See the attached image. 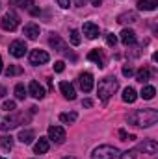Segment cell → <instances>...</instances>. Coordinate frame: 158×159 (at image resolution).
<instances>
[{"label": "cell", "instance_id": "cell-18", "mask_svg": "<svg viewBox=\"0 0 158 159\" xmlns=\"http://www.w3.org/2000/svg\"><path fill=\"white\" fill-rule=\"evenodd\" d=\"M34 137H36V133L32 129H21V133H19V141L22 144H30L34 141Z\"/></svg>", "mask_w": 158, "mask_h": 159}, {"label": "cell", "instance_id": "cell-31", "mask_svg": "<svg viewBox=\"0 0 158 159\" xmlns=\"http://www.w3.org/2000/svg\"><path fill=\"white\" fill-rule=\"evenodd\" d=\"M15 107H17V104H15L13 100H7V102H4V106H2V109H4V111H9V113H13Z\"/></svg>", "mask_w": 158, "mask_h": 159}, {"label": "cell", "instance_id": "cell-37", "mask_svg": "<svg viewBox=\"0 0 158 159\" xmlns=\"http://www.w3.org/2000/svg\"><path fill=\"white\" fill-rule=\"evenodd\" d=\"M119 137H121V141H128V135H126V131H119Z\"/></svg>", "mask_w": 158, "mask_h": 159}, {"label": "cell", "instance_id": "cell-6", "mask_svg": "<svg viewBox=\"0 0 158 159\" xmlns=\"http://www.w3.org/2000/svg\"><path fill=\"white\" fill-rule=\"evenodd\" d=\"M26 43L24 41H13L11 44H9V54L13 56V57H22L24 54H26Z\"/></svg>", "mask_w": 158, "mask_h": 159}, {"label": "cell", "instance_id": "cell-43", "mask_svg": "<svg viewBox=\"0 0 158 159\" xmlns=\"http://www.w3.org/2000/svg\"><path fill=\"white\" fill-rule=\"evenodd\" d=\"M0 159H4V157H0Z\"/></svg>", "mask_w": 158, "mask_h": 159}, {"label": "cell", "instance_id": "cell-16", "mask_svg": "<svg viewBox=\"0 0 158 159\" xmlns=\"http://www.w3.org/2000/svg\"><path fill=\"white\" fill-rule=\"evenodd\" d=\"M87 59H89V61H95V63L99 65V69L104 67V56H102V52H99V50H91V52L87 54Z\"/></svg>", "mask_w": 158, "mask_h": 159}, {"label": "cell", "instance_id": "cell-26", "mask_svg": "<svg viewBox=\"0 0 158 159\" xmlns=\"http://www.w3.org/2000/svg\"><path fill=\"white\" fill-rule=\"evenodd\" d=\"M19 74H22V69L17 67V65H9V67L6 69V76H7V78H11V76H19Z\"/></svg>", "mask_w": 158, "mask_h": 159}, {"label": "cell", "instance_id": "cell-5", "mask_svg": "<svg viewBox=\"0 0 158 159\" xmlns=\"http://www.w3.org/2000/svg\"><path fill=\"white\" fill-rule=\"evenodd\" d=\"M138 150H140V152H143V154L155 156V154L158 152V143H156V141H153V139H147V141H143V143H140V144H138Z\"/></svg>", "mask_w": 158, "mask_h": 159}, {"label": "cell", "instance_id": "cell-24", "mask_svg": "<svg viewBox=\"0 0 158 159\" xmlns=\"http://www.w3.org/2000/svg\"><path fill=\"white\" fill-rule=\"evenodd\" d=\"M149 78H151V70H149L147 67L140 69V70H138V74H136V80H138V81H141V83H143V81H147Z\"/></svg>", "mask_w": 158, "mask_h": 159}, {"label": "cell", "instance_id": "cell-9", "mask_svg": "<svg viewBox=\"0 0 158 159\" xmlns=\"http://www.w3.org/2000/svg\"><path fill=\"white\" fill-rule=\"evenodd\" d=\"M78 85L84 93H89V91L93 89V76H91L89 72H82L78 76Z\"/></svg>", "mask_w": 158, "mask_h": 159}, {"label": "cell", "instance_id": "cell-40", "mask_svg": "<svg viewBox=\"0 0 158 159\" xmlns=\"http://www.w3.org/2000/svg\"><path fill=\"white\" fill-rule=\"evenodd\" d=\"M101 2H102V0H91V4H93V6H101Z\"/></svg>", "mask_w": 158, "mask_h": 159}, {"label": "cell", "instance_id": "cell-38", "mask_svg": "<svg viewBox=\"0 0 158 159\" xmlns=\"http://www.w3.org/2000/svg\"><path fill=\"white\" fill-rule=\"evenodd\" d=\"M82 106H84V107H91V106H93V102H91V100H84V102H82Z\"/></svg>", "mask_w": 158, "mask_h": 159}, {"label": "cell", "instance_id": "cell-10", "mask_svg": "<svg viewBox=\"0 0 158 159\" xmlns=\"http://www.w3.org/2000/svg\"><path fill=\"white\" fill-rule=\"evenodd\" d=\"M22 119L26 120V117H24V115H11V117H6L4 124H2V129H4V131H7V129L17 128V126H19V122H21Z\"/></svg>", "mask_w": 158, "mask_h": 159}, {"label": "cell", "instance_id": "cell-14", "mask_svg": "<svg viewBox=\"0 0 158 159\" xmlns=\"http://www.w3.org/2000/svg\"><path fill=\"white\" fill-rule=\"evenodd\" d=\"M24 35H26L28 39L36 41L37 37H39V26H37V24H34V22L26 24V26H24Z\"/></svg>", "mask_w": 158, "mask_h": 159}, {"label": "cell", "instance_id": "cell-7", "mask_svg": "<svg viewBox=\"0 0 158 159\" xmlns=\"http://www.w3.org/2000/svg\"><path fill=\"white\" fill-rule=\"evenodd\" d=\"M48 61V54L45 52V50H32L30 52V63L32 65H45Z\"/></svg>", "mask_w": 158, "mask_h": 159}, {"label": "cell", "instance_id": "cell-2", "mask_svg": "<svg viewBox=\"0 0 158 159\" xmlns=\"http://www.w3.org/2000/svg\"><path fill=\"white\" fill-rule=\"evenodd\" d=\"M117 89H119V81L116 78H112V76H108V78H104V80L99 81L97 93H99V98H101L102 102H108V98H110Z\"/></svg>", "mask_w": 158, "mask_h": 159}, {"label": "cell", "instance_id": "cell-19", "mask_svg": "<svg viewBox=\"0 0 158 159\" xmlns=\"http://www.w3.org/2000/svg\"><path fill=\"white\" fill-rule=\"evenodd\" d=\"M48 139H45V137H41L39 141L36 143V146H34V152L36 154H47L48 152Z\"/></svg>", "mask_w": 158, "mask_h": 159}, {"label": "cell", "instance_id": "cell-11", "mask_svg": "<svg viewBox=\"0 0 158 159\" xmlns=\"http://www.w3.org/2000/svg\"><path fill=\"white\" fill-rule=\"evenodd\" d=\"M60 91H62V94H63L67 100H75V98H77V91H75V87H73L69 81H62V83H60Z\"/></svg>", "mask_w": 158, "mask_h": 159}, {"label": "cell", "instance_id": "cell-21", "mask_svg": "<svg viewBox=\"0 0 158 159\" xmlns=\"http://www.w3.org/2000/svg\"><path fill=\"white\" fill-rule=\"evenodd\" d=\"M136 98H138V94H136V91H134L132 87H126V89L123 91V102H126V104H134Z\"/></svg>", "mask_w": 158, "mask_h": 159}, {"label": "cell", "instance_id": "cell-17", "mask_svg": "<svg viewBox=\"0 0 158 159\" xmlns=\"http://www.w3.org/2000/svg\"><path fill=\"white\" fill-rule=\"evenodd\" d=\"M50 46L54 48V50H58V52H65V43L60 39V35H56V34H52L50 35Z\"/></svg>", "mask_w": 158, "mask_h": 159}, {"label": "cell", "instance_id": "cell-22", "mask_svg": "<svg viewBox=\"0 0 158 159\" xmlns=\"http://www.w3.org/2000/svg\"><path fill=\"white\" fill-rule=\"evenodd\" d=\"M155 94H156V89H155L153 85H145V87L141 89V93H140V96H141L143 100H153Z\"/></svg>", "mask_w": 158, "mask_h": 159}, {"label": "cell", "instance_id": "cell-36", "mask_svg": "<svg viewBox=\"0 0 158 159\" xmlns=\"http://www.w3.org/2000/svg\"><path fill=\"white\" fill-rule=\"evenodd\" d=\"M58 4H60V7H69V0H58Z\"/></svg>", "mask_w": 158, "mask_h": 159}, {"label": "cell", "instance_id": "cell-28", "mask_svg": "<svg viewBox=\"0 0 158 159\" xmlns=\"http://www.w3.org/2000/svg\"><path fill=\"white\" fill-rule=\"evenodd\" d=\"M34 6H36V4H34V0H26V2L22 4V7H26L32 15H39V9H37V7H34Z\"/></svg>", "mask_w": 158, "mask_h": 159}, {"label": "cell", "instance_id": "cell-41", "mask_svg": "<svg viewBox=\"0 0 158 159\" xmlns=\"http://www.w3.org/2000/svg\"><path fill=\"white\" fill-rule=\"evenodd\" d=\"M0 72H2V57H0Z\"/></svg>", "mask_w": 158, "mask_h": 159}, {"label": "cell", "instance_id": "cell-23", "mask_svg": "<svg viewBox=\"0 0 158 159\" xmlns=\"http://www.w3.org/2000/svg\"><path fill=\"white\" fill-rule=\"evenodd\" d=\"M138 20V15L134 13V11H128V13H123V15H119L117 17V22H136Z\"/></svg>", "mask_w": 158, "mask_h": 159}, {"label": "cell", "instance_id": "cell-30", "mask_svg": "<svg viewBox=\"0 0 158 159\" xmlns=\"http://www.w3.org/2000/svg\"><path fill=\"white\" fill-rule=\"evenodd\" d=\"M80 32L78 30H71V44H75V46H78L80 44Z\"/></svg>", "mask_w": 158, "mask_h": 159}, {"label": "cell", "instance_id": "cell-33", "mask_svg": "<svg viewBox=\"0 0 158 159\" xmlns=\"http://www.w3.org/2000/svg\"><path fill=\"white\" fill-rule=\"evenodd\" d=\"M132 74H134V69H132L130 65H125V67H123V76H126V78H130Z\"/></svg>", "mask_w": 158, "mask_h": 159}, {"label": "cell", "instance_id": "cell-13", "mask_svg": "<svg viewBox=\"0 0 158 159\" xmlns=\"http://www.w3.org/2000/svg\"><path fill=\"white\" fill-rule=\"evenodd\" d=\"M28 93H30L34 98H37V100H41V98L45 96V89L39 85V81H30V85H28Z\"/></svg>", "mask_w": 158, "mask_h": 159}, {"label": "cell", "instance_id": "cell-12", "mask_svg": "<svg viewBox=\"0 0 158 159\" xmlns=\"http://www.w3.org/2000/svg\"><path fill=\"white\" fill-rule=\"evenodd\" d=\"M84 35L87 39H97L99 37V26L95 22H86L84 24Z\"/></svg>", "mask_w": 158, "mask_h": 159}, {"label": "cell", "instance_id": "cell-35", "mask_svg": "<svg viewBox=\"0 0 158 159\" xmlns=\"http://www.w3.org/2000/svg\"><path fill=\"white\" fill-rule=\"evenodd\" d=\"M121 159H136V154L134 152H125V154H119Z\"/></svg>", "mask_w": 158, "mask_h": 159}, {"label": "cell", "instance_id": "cell-42", "mask_svg": "<svg viewBox=\"0 0 158 159\" xmlns=\"http://www.w3.org/2000/svg\"><path fill=\"white\" fill-rule=\"evenodd\" d=\"M63 159H77V157H63Z\"/></svg>", "mask_w": 158, "mask_h": 159}, {"label": "cell", "instance_id": "cell-15", "mask_svg": "<svg viewBox=\"0 0 158 159\" xmlns=\"http://www.w3.org/2000/svg\"><path fill=\"white\" fill-rule=\"evenodd\" d=\"M119 35H121V43H123V44H126V46L136 43V34H134L132 30H128V28H125Z\"/></svg>", "mask_w": 158, "mask_h": 159}, {"label": "cell", "instance_id": "cell-3", "mask_svg": "<svg viewBox=\"0 0 158 159\" xmlns=\"http://www.w3.org/2000/svg\"><path fill=\"white\" fill-rule=\"evenodd\" d=\"M119 152L116 146H110V144H102V146H99V148H95L93 150V154H91V159H114L117 157Z\"/></svg>", "mask_w": 158, "mask_h": 159}, {"label": "cell", "instance_id": "cell-27", "mask_svg": "<svg viewBox=\"0 0 158 159\" xmlns=\"http://www.w3.org/2000/svg\"><path fill=\"white\" fill-rule=\"evenodd\" d=\"M0 144H2L6 150H11V148H13V137H11V135H2V137H0Z\"/></svg>", "mask_w": 158, "mask_h": 159}, {"label": "cell", "instance_id": "cell-29", "mask_svg": "<svg viewBox=\"0 0 158 159\" xmlns=\"http://www.w3.org/2000/svg\"><path fill=\"white\" fill-rule=\"evenodd\" d=\"M15 96H17V100H24L26 98V89H24V85H17L15 87Z\"/></svg>", "mask_w": 158, "mask_h": 159}, {"label": "cell", "instance_id": "cell-25", "mask_svg": "<svg viewBox=\"0 0 158 159\" xmlns=\"http://www.w3.org/2000/svg\"><path fill=\"white\" fill-rule=\"evenodd\" d=\"M77 117H78V115H77L75 111H71V113H62V115H60V120H62L63 124H73V122L77 120Z\"/></svg>", "mask_w": 158, "mask_h": 159}, {"label": "cell", "instance_id": "cell-39", "mask_svg": "<svg viewBox=\"0 0 158 159\" xmlns=\"http://www.w3.org/2000/svg\"><path fill=\"white\" fill-rule=\"evenodd\" d=\"M4 96H6V87L0 85V98H4Z\"/></svg>", "mask_w": 158, "mask_h": 159}, {"label": "cell", "instance_id": "cell-20", "mask_svg": "<svg viewBox=\"0 0 158 159\" xmlns=\"http://www.w3.org/2000/svg\"><path fill=\"white\" fill-rule=\"evenodd\" d=\"M156 6H158V0H140L138 2V7L141 11H153V9H156Z\"/></svg>", "mask_w": 158, "mask_h": 159}, {"label": "cell", "instance_id": "cell-4", "mask_svg": "<svg viewBox=\"0 0 158 159\" xmlns=\"http://www.w3.org/2000/svg\"><path fill=\"white\" fill-rule=\"evenodd\" d=\"M48 139L54 141V143H63L65 141V129L62 126H50L48 128Z\"/></svg>", "mask_w": 158, "mask_h": 159}, {"label": "cell", "instance_id": "cell-1", "mask_svg": "<svg viewBox=\"0 0 158 159\" xmlns=\"http://www.w3.org/2000/svg\"><path fill=\"white\" fill-rule=\"evenodd\" d=\"M158 120V111L156 109H136L132 115H128V122L140 128H149L153 124H156Z\"/></svg>", "mask_w": 158, "mask_h": 159}, {"label": "cell", "instance_id": "cell-32", "mask_svg": "<svg viewBox=\"0 0 158 159\" xmlns=\"http://www.w3.org/2000/svg\"><path fill=\"white\" fill-rule=\"evenodd\" d=\"M116 43H117V37L114 34H106V44L108 46H116Z\"/></svg>", "mask_w": 158, "mask_h": 159}, {"label": "cell", "instance_id": "cell-8", "mask_svg": "<svg viewBox=\"0 0 158 159\" xmlns=\"http://www.w3.org/2000/svg\"><path fill=\"white\" fill-rule=\"evenodd\" d=\"M0 26H2L6 32H13V30L17 28V17H15V15H11V13L4 15V17L0 19Z\"/></svg>", "mask_w": 158, "mask_h": 159}, {"label": "cell", "instance_id": "cell-34", "mask_svg": "<svg viewBox=\"0 0 158 159\" xmlns=\"http://www.w3.org/2000/svg\"><path fill=\"white\" fill-rule=\"evenodd\" d=\"M63 69H65V63L63 61H56L54 63V70L56 72H63Z\"/></svg>", "mask_w": 158, "mask_h": 159}]
</instances>
